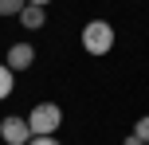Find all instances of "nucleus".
<instances>
[{
	"label": "nucleus",
	"mask_w": 149,
	"mask_h": 145,
	"mask_svg": "<svg viewBox=\"0 0 149 145\" xmlns=\"http://www.w3.org/2000/svg\"><path fill=\"white\" fill-rule=\"evenodd\" d=\"M31 130V137H51L55 130L63 126V110L55 106V102H39V106H31V114L24 118Z\"/></svg>",
	"instance_id": "nucleus-1"
},
{
	"label": "nucleus",
	"mask_w": 149,
	"mask_h": 145,
	"mask_svg": "<svg viewBox=\"0 0 149 145\" xmlns=\"http://www.w3.org/2000/svg\"><path fill=\"white\" fill-rule=\"evenodd\" d=\"M82 47H86L90 55H106L114 47V28L106 20H90L86 28H82Z\"/></svg>",
	"instance_id": "nucleus-2"
},
{
	"label": "nucleus",
	"mask_w": 149,
	"mask_h": 145,
	"mask_svg": "<svg viewBox=\"0 0 149 145\" xmlns=\"http://www.w3.org/2000/svg\"><path fill=\"white\" fill-rule=\"evenodd\" d=\"M0 137H4L8 145H28V141H31V130H28V122H24V118L8 114L4 122H0Z\"/></svg>",
	"instance_id": "nucleus-3"
},
{
	"label": "nucleus",
	"mask_w": 149,
	"mask_h": 145,
	"mask_svg": "<svg viewBox=\"0 0 149 145\" xmlns=\"http://www.w3.org/2000/svg\"><path fill=\"white\" fill-rule=\"evenodd\" d=\"M31 63H36V47H31V43H12V47H8V63H4V67L12 71V75H16V71H28Z\"/></svg>",
	"instance_id": "nucleus-4"
},
{
	"label": "nucleus",
	"mask_w": 149,
	"mask_h": 145,
	"mask_svg": "<svg viewBox=\"0 0 149 145\" xmlns=\"http://www.w3.org/2000/svg\"><path fill=\"white\" fill-rule=\"evenodd\" d=\"M20 24H24L28 31H36V28H43V24H47V12H43V8H36V4H28V8L20 12Z\"/></svg>",
	"instance_id": "nucleus-5"
},
{
	"label": "nucleus",
	"mask_w": 149,
	"mask_h": 145,
	"mask_svg": "<svg viewBox=\"0 0 149 145\" xmlns=\"http://www.w3.org/2000/svg\"><path fill=\"white\" fill-rule=\"evenodd\" d=\"M28 8V0H0V16H20Z\"/></svg>",
	"instance_id": "nucleus-6"
},
{
	"label": "nucleus",
	"mask_w": 149,
	"mask_h": 145,
	"mask_svg": "<svg viewBox=\"0 0 149 145\" xmlns=\"http://www.w3.org/2000/svg\"><path fill=\"white\" fill-rule=\"evenodd\" d=\"M12 86H16V75L8 67H0V98H8V94H12Z\"/></svg>",
	"instance_id": "nucleus-7"
},
{
	"label": "nucleus",
	"mask_w": 149,
	"mask_h": 145,
	"mask_svg": "<svg viewBox=\"0 0 149 145\" xmlns=\"http://www.w3.org/2000/svg\"><path fill=\"white\" fill-rule=\"evenodd\" d=\"M134 137H141V141L149 145V114H145V118H137V126H134Z\"/></svg>",
	"instance_id": "nucleus-8"
},
{
	"label": "nucleus",
	"mask_w": 149,
	"mask_h": 145,
	"mask_svg": "<svg viewBox=\"0 0 149 145\" xmlns=\"http://www.w3.org/2000/svg\"><path fill=\"white\" fill-rule=\"evenodd\" d=\"M28 145H63V141H55V137H31Z\"/></svg>",
	"instance_id": "nucleus-9"
},
{
	"label": "nucleus",
	"mask_w": 149,
	"mask_h": 145,
	"mask_svg": "<svg viewBox=\"0 0 149 145\" xmlns=\"http://www.w3.org/2000/svg\"><path fill=\"white\" fill-rule=\"evenodd\" d=\"M122 145H145V141H141V137H134V133H130V137L122 141Z\"/></svg>",
	"instance_id": "nucleus-10"
},
{
	"label": "nucleus",
	"mask_w": 149,
	"mask_h": 145,
	"mask_svg": "<svg viewBox=\"0 0 149 145\" xmlns=\"http://www.w3.org/2000/svg\"><path fill=\"white\" fill-rule=\"evenodd\" d=\"M28 4H36V8H43V4H51V0H28Z\"/></svg>",
	"instance_id": "nucleus-11"
}]
</instances>
